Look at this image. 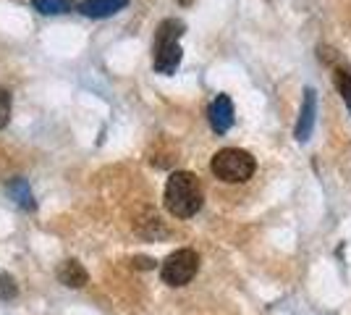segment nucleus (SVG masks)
<instances>
[{
	"instance_id": "f03ea898",
	"label": "nucleus",
	"mask_w": 351,
	"mask_h": 315,
	"mask_svg": "<svg viewBox=\"0 0 351 315\" xmlns=\"http://www.w3.org/2000/svg\"><path fill=\"white\" fill-rule=\"evenodd\" d=\"M184 24L178 19H165L155 32V45H152V66L158 74H173L181 63V40Z\"/></svg>"
},
{
	"instance_id": "9b49d317",
	"label": "nucleus",
	"mask_w": 351,
	"mask_h": 315,
	"mask_svg": "<svg viewBox=\"0 0 351 315\" xmlns=\"http://www.w3.org/2000/svg\"><path fill=\"white\" fill-rule=\"evenodd\" d=\"M333 79H336V87H338V92H341V97L346 100V105H349V110H351V74L346 69H336Z\"/></svg>"
},
{
	"instance_id": "9d476101",
	"label": "nucleus",
	"mask_w": 351,
	"mask_h": 315,
	"mask_svg": "<svg viewBox=\"0 0 351 315\" xmlns=\"http://www.w3.org/2000/svg\"><path fill=\"white\" fill-rule=\"evenodd\" d=\"M32 5L45 16H58L71 11V0H32Z\"/></svg>"
},
{
	"instance_id": "ddd939ff",
	"label": "nucleus",
	"mask_w": 351,
	"mask_h": 315,
	"mask_svg": "<svg viewBox=\"0 0 351 315\" xmlns=\"http://www.w3.org/2000/svg\"><path fill=\"white\" fill-rule=\"evenodd\" d=\"M11 121V92L0 90V129Z\"/></svg>"
},
{
	"instance_id": "f257e3e1",
	"label": "nucleus",
	"mask_w": 351,
	"mask_h": 315,
	"mask_svg": "<svg viewBox=\"0 0 351 315\" xmlns=\"http://www.w3.org/2000/svg\"><path fill=\"white\" fill-rule=\"evenodd\" d=\"M165 208L176 218H191L202 208V184L191 171H176L165 184Z\"/></svg>"
},
{
	"instance_id": "0eeeda50",
	"label": "nucleus",
	"mask_w": 351,
	"mask_h": 315,
	"mask_svg": "<svg viewBox=\"0 0 351 315\" xmlns=\"http://www.w3.org/2000/svg\"><path fill=\"white\" fill-rule=\"evenodd\" d=\"M126 5H129V0H84L79 5V11L84 16H89V19H105V16L118 14Z\"/></svg>"
},
{
	"instance_id": "7ed1b4c3",
	"label": "nucleus",
	"mask_w": 351,
	"mask_h": 315,
	"mask_svg": "<svg viewBox=\"0 0 351 315\" xmlns=\"http://www.w3.org/2000/svg\"><path fill=\"white\" fill-rule=\"evenodd\" d=\"M213 174L226 184H241V181L252 179L257 161L252 158V152L239 150V148H223L213 155Z\"/></svg>"
},
{
	"instance_id": "4468645a",
	"label": "nucleus",
	"mask_w": 351,
	"mask_h": 315,
	"mask_svg": "<svg viewBox=\"0 0 351 315\" xmlns=\"http://www.w3.org/2000/svg\"><path fill=\"white\" fill-rule=\"evenodd\" d=\"M134 266H136V268H142V270H149V268H155V260H152V257L139 255V257H134Z\"/></svg>"
},
{
	"instance_id": "1a4fd4ad",
	"label": "nucleus",
	"mask_w": 351,
	"mask_h": 315,
	"mask_svg": "<svg viewBox=\"0 0 351 315\" xmlns=\"http://www.w3.org/2000/svg\"><path fill=\"white\" fill-rule=\"evenodd\" d=\"M8 195L14 197V202L16 205H21V208H27V210L37 208V205H34V197H32L29 181L21 179V176H16V179L8 184Z\"/></svg>"
},
{
	"instance_id": "423d86ee",
	"label": "nucleus",
	"mask_w": 351,
	"mask_h": 315,
	"mask_svg": "<svg viewBox=\"0 0 351 315\" xmlns=\"http://www.w3.org/2000/svg\"><path fill=\"white\" fill-rule=\"evenodd\" d=\"M207 119H210V126L218 132V135H226L231 126H234V103L228 95H218L210 110H207Z\"/></svg>"
},
{
	"instance_id": "39448f33",
	"label": "nucleus",
	"mask_w": 351,
	"mask_h": 315,
	"mask_svg": "<svg viewBox=\"0 0 351 315\" xmlns=\"http://www.w3.org/2000/svg\"><path fill=\"white\" fill-rule=\"evenodd\" d=\"M315 116H317V92L307 87L304 92V103H302V110H299V121H296V129H293V137L299 142H307L312 129H315Z\"/></svg>"
},
{
	"instance_id": "20e7f679",
	"label": "nucleus",
	"mask_w": 351,
	"mask_h": 315,
	"mask_svg": "<svg viewBox=\"0 0 351 315\" xmlns=\"http://www.w3.org/2000/svg\"><path fill=\"white\" fill-rule=\"evenodd\" d=\"M197 268H199V255L189 247H184V250H176L165 257L160 276L168 286H186L194 279Z\"/></svg>"
},
{
	"instance_id": "6e6552de",
	"label": "nucleus",
	"mask_w": 351,
	"mask_h": 315,
	"mask_svg": "<svg viewBox=\"0 0 351 315\" xmlns=\"http://www.w3.org/2000/svg\"><path fill=\"white\" fill-rule=\"evenodd\" d=\"M58 281L71 286V289H79V286H84L89 281V273L79 260H66V263H60L58 268Z\"/></svg>"
},
{
	"instance_id": "f8f14e48",
	"label": "nucleus",
	"mask_w": 351,
	"mask_h": 315,
	"mask_svg": "<svg viewBox=\"0 0 351 315\" xmlns=\"http://www.w3.org/2000/svg\"><path fill=\"white\" fill-rule=\"evenodd\" d=\"M19 294V286H16L14 276L11 273H0V300H16Z\"/></svg>"
}]
</instances>
